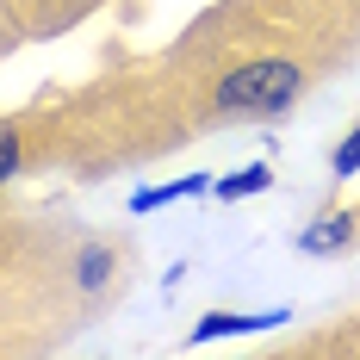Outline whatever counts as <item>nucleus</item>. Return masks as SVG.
Returning <instances> with one entry per match:
<instances>
[{
    "mask_svg": "<svg viewBox=\"0 0 360 360\" xmlns=\"http://www.w3.org/2000/svg\"><path fill=\"white\" fill-rule=\"evenodd\" d=\"M274 186V168H243V174L217 180V199H249V193H267Z\"/></svg>",
    "mask_w": 360,
    "mask_h": 360,
    "instance_id": "5",
    "label": "nucleus"
},
{
    "mask_svg": "<svg viewBox=\"0 0 360 360\" xmlns=\"http://www.w3.org/2000/svg\"><path fill=\"white\" fill-rule=\"evenodd\" d=\"M354 236H360V217L354 212H329V217H311V224L298 230V249L304 255H342Z\"/></svg>",
    "mask_w": 360,
    "mask_h": 360,
    "instance_id": "2",
    "label": "nucleus"
},
{
    "mask_svg": "<svg viewBox=\"0 0 360 360\" xmlns=\"http://www.w3.org/2000/svg\"><path fill=\"white\" fill-rule=\"evenodd\" d=\"M335 174H360V124L335 143Z\"/></svg>",
    "mask_w": 360,
    "mask_h": 360,
    "instance_id": "7",
    "label": "nucleus"
},
{
    "mask_svg": "<svg viewBox=\"0 0 360 360\" xmlns=\"http://www.w3.org/2000/svg\"><path fill=\"white\" fill-rule=\"evenodd\" d=\"M19 162H25V143H19V131H0V186H13Z\"/></svg>",
    "mask_w": 360,
    "mask_h": 360,
    "instance_id": "6",
    "label": "nucleus"
},
{
    "mask_svg": "<svg viewBox=\"0 0 360 360\" xmlns=\"http://www.w3.org/2000/svg\"><path fill=\"white\" fill-rule=\"evenodd\" d=\"M298 94H304V69L292 56H255L212 87V112L217 118H280Z\"/></svg>",
    "mask_w": 360,
    "mask_h": 360,
    "instance_id": "1",
    "label": "nucleus"
},
{
    "mask_svg": "<svg viewBox=\"0 0 360 360\" xmlns=\"http://www.w3.org/2000/svg\"><path fill=\"white\" fill-rule=\"evenodd\" d=\"M199 186H205V174H186V180H168V186H149V193H137V199H131V212H155V205H174V199L199 193Z\"/></svg>",
    "mask_w": 360,
    "mask_h": 360,
    "instance_id": "4",
    "label": "nucleus"
},
{
    "mask_svg": "<svg viewBox=\"0 0 360 360\" xmlns=\"http://www.w3.org/2000/svg\"><path fill=\"white\" fill-rule=\"evenodd\" d=\"M286 311H267V317H236V311H212L193 323V342H217V335H255V329H274Z\"/></svg>",
    "mask_w": 360,
    "mask_h": 360,
    "instance_id": "3",
    "label": "nucleus"
}]
</instances>
